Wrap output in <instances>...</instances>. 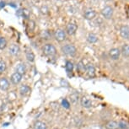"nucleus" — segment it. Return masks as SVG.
Wrapping results in <instances>:
<instances>
[{
	"mask_svg": "<svg viewBox=\"0 0 129 129\" xmlns=\"http://www.w3.org/2000/svg\"><path fill=\"white\" fill-rule=\"evenodd\" d=\"M61 51L64 55L68 57H74L77 54V48L73 44H66L61 47Z\"/></svg>",
	"mask_w": 129,
	"mask_h": 129,
	"instance_id": "obj_1",
	"label": "nucleus"
},
{
	"mask_svg": "<svg viewBox=\"0 0 129 129\" xmlns=\"http://www.w3.org/2000/svg\"><path fill=\"white\" fill-rule=\"evenodd\" d=\"M42 52L47 57H53L57 54V48L52 43H47L42 47Z\"/></svg>",
	"mask_w": 129,
	"mask_h": 129,
	"instance_id": "obj_2",
	"label": "nucleus"
},
{
	"mask_svg": "<svg viewBox=\"0 0 129 129\" xmlns=\"http://www.w3.org/2000/svg\"><path fill=\"white\" fill-rule=\"evenodd\" d=\"M66 31H64L62 29H57V30L54 32V38L55 40L58 41V42H62L66 40L67 35H66Z\"/></svg>",
	"mask_w": 129,
	"mask_h": 129,
	"instance_id": "obj_3",
	"label": "nucleus"
},
{
	"mask_svg": "<svg viewBox=\"0 0 129 129\" xmlns=\"http://www.w3.org/2000/svg\"><path fill=\"white\" fill-rule=\"evenodd\" d=\"M120 56H121V50L119 49V48L114 47V48H111V49L109 51V57H110L111 60L117 61L119 60V58H120Z\"/></svg>",
	"mask_w": 129,
	"mask_h": 129,
	"instance_id": "obj_4",
	"label": "nucleus"
},
{
	"mask_svg": "<svg viewBox=\"0 0 129 129\" xmlns=\"http://www.w3.org/2000/svg\"><path fill=\"white\" fill-rule=\"evenodd\" d=\"M80 105H81L82 107H84L85 109H89L93 106V102L89 97L87 96H82L80 98Z\"/></svg>",
	"mask_w": 129,
	"mask_h": 129,
	"instance_id": "obj_5",
	"label": "nucleus"
},
{
	"mask_svg": "<svg viewBox=\"0 0 129 129\" xmlns=\"http://www.w3.org/2000/svg\"><path fill=\"white\" fill-rule=\"evenodd\" d=\"M77 30H78V25L75 23L70 22L66 26V33L69 34V36H74L77 32Z\"/></svg>",
	"mask_w": 129,
	"mask_h": 129,
	"instance_id": "obj_6",
	"label": "nucleus"
},
{
	"mask_svg": "<svg viewBox=\"0 0 129 129\" xmlns=\"http://www.w3.org/2000/svg\"><path fill=\"white\" fill-rule=\"evenodd\" d=\"M9 87H10V83L9 80L4 77L0 78V89L2 91H7L9 90Z\"/></svg>",
	"mask_w": 129,
	"mask_h": 129,
	"instance_id": "obj_7",
	"label": "nucleus"
},
{
	"mask_svg": "<svg viewBox=\"0 0 129 129\" xmlns=\"http://www.w3.org/2000/svg\"><path fill=\"white\" fill-rule=\"evenodd\" d=\"M84 72H85V74L90 78H93L95 76V68H94L93 64L85 65Z\"/></svg>",
	"mask_w": 129,
	"mask_h": 129,
	"instance_id": "obj_8",
	"label": "nucleus"
},
{
	"mask_svg": "<svg viewBox=\"0 0 129 129\" xmlns=\"http://www.w3.org/2000/svg\"><path fill=\"white\" fill-rule=\"evenodd\" d=\"M120 36L124 40H129V26L128 25H122L119 30Z\"/></svg>",
	"mask_w": 129,
	"mask_h": 129,
	"instance_id": "obj_9",
	"label": "nucleus"
},
{
	"mask_svg": "<svg viewBox=\"0 0 129 129\" xmlns=\"http://www.w3.org/2000/svg\"><path fill=\"white\" fill-rule=\"evenodd\" d=\"M101 14L105 18L109 19H111L113 15V9L110 6H106L102 9Z\"/></svg>",
	"mask_w": 129,
	"mask_h": 129,
	"instance_id": "obj_10",
	"label": "nucleus"
},
{
	"mask_svg": "<svg viewBox=\"0 0 129 129\" xmlns=\"http://www.w3.org/2000/svg\"><path fill=\"white\" fill-rule=\"evenodd\" d=\"M22 78H23L22 75H20L19 74H18V73L14 72V74L11 75L10 81H11V83L13 84L17 85V84H19V83L21 82V80H22Z\"/></svg>",
	"mask_w": 129,
	"mask_h": 129,
	"instance_id": "obj_11",
	"label": "nucleus"
},
{
	"mask_svg": "<svg viewBox=\"0 0 129 129\" xmlns=\"http://www.w3.org/2000/svg\"><path fill=\"white\" fill-rule=\"evenodd\" d=\"M105 128L106 129H119L118 122L114 120H109L105 123Z\"/></svg>",
	"mask_w": 129,
	"mask_h": 129,
	"instance_id": "obj_12",
	"label": "nucleus"
},
{
	"mask_svg": "<svg viewBox=\"0 0 129 129\" xmlns=\"http://www.w3.org/2000/svg\"><path fill=\"white\" fill-rule=\"evenodd\" d=\"M9 54L12 56H18L19 53H20V47H19V45L13 44L9 47Z\"/></svg>",
	"mask_w": 129,
	"mask_h": 129,
	"instance_id": "obj_13",
	"label": "nucleus"
},
{
	"mask_svg": "<svg viewBox=\"0 0 129 129\" xmlns=\"http://www.w3.org/2000/svg\"><path fill=\"white\" fill-rule=\"evenodd\" d=\"M26 71H27V68H26L25 63H19L16 66L15 72L20 75H22V76H24L26 74Z\"/></svg>",
	"mask_w": 129,
	"mask_h": 129,
	"instance_id": "obj_14",
	"label": "nucleus"
},
{
	"mask_svg": "<svg viewBox=\"0 0 129 129\" xmlns=\"http://www.w3.org/2000/svg\"><path fill=\"white\" fill-rule=\"evenodd\" d=\"M95 15H96V12L92 9H86V10L84 11V18L86 19H89V20L93 19L94 17H95Z\"/></svg>",
	"mask_w": 129,
	"mask_h": 129,
	"instance_id": "obj_15",
	"label": "nucleus"
},
{
	"mask_svg": "<svg viewBox=\"0 0 129 129\" xmlns=\"http://www.w3.org/2000/svg\"><path fill=\"white\" fill-rule=\"evenodd\" d=\"M30 93V88L27 84H23L19 88V94L21 96H27Z\"/></svg>",
	"mask_w": 129,
	"mask_h": 129,
	"instance_id": "obj_16",
	"label": "nucleus"
},
{
	"mask_svg": "<svg viewBox=\"0 0 129 129\" xmlns=\"http://www.w3.org/2000/svg\"><path fill=\"white\" fill-rule=\"evenodd\" d=\"M121 54L124 57H129V44L126 43L121 47Z\"/></svg>",
	"mask_w": 129,
	"mask_h": 129,
	"instance_id": "obj_17",
	"label": "nucleus"
},
{
	"mask_svg": "<svg viewBox=\"0 0 129 129\" xmlns=\"http://www.w3.org/2000/svg\"><path fill=\"white\" fill-rule=\"evenodd\" d=\"M25 56H26V58H27V60L29 61L30 62H35V54H34V52H32L31 50H27L25 52Z\"/></svg>",
	"mask_w": 129,
	"mask_h": 129,
	"instance_id": "obj_18",
	"label": "nucleus"
},
{
	"mask_svg": "<svg viewBox=\"0 0 129 129\" xmlns=\"http://www.w3.org/2000/svg\"><path fill=\"white\" fill-rule=\"evenodd\" d=\"M65 69H66L68 74H69L70 73L72 74L73 71H74V63L71 61H67L66 64H65Z\"/></svg>",
	"mask_w": 129,
	"mask_h": 129,
	"instance_id": "obj_19",
	"label": "nucleus"
},
{
	"mask_svg": "<svg viewBox=\"0 0 129 129\" xmlns=\"http://www.w3.org/2000/svg\"><path fill=\"white\" fill-rule=\"evenodd\" d=\"M34 129H47V124L41 121H37L34 125Z\"/></svg>",
	"mask_w": 129,
	"mask_h": 129,
	"instance_id": "obj_20",
	"label": "nucleus"
},
{
	"mask_svg": "<svg viewBox=\"0 0 129 129\" xmlns=\"http://www.w3.org/2000/svg\"><path fill=\"white\" fill-rule=\"evenodd\" d=\"M69 99L71 103H76L79 100V94L78 92H74L69 95Z\"/></svg>",
	"mask_w": 129,
	"mask_h": 129,
	"instance_id": "obj_21",
	"label": "nucleus"
},
{
	"mask_svg": "<svg viewBox=\"0 0 129 129\" xmlns=\"http://www.w3.org/2000/svg\"><path fill=\"white\" fill-rule=\"evenodd\" d=\"M87 41H89V43H91V44H93V43H95L98 41V37H97L96 35H94V34H89L88 36H87Z\"/></svg>",
	"mask_w": 129,
	"mask_h": 129,
	"instance_id": "obj_22",
	"label": "nucleus"
},
{
	"mask_svg": "<svg viewBox=\"0 0 129 129\" xmlns=\"http://www.w3.org/2000/svg\"><path fill=\"white\" fill-rule=\"evenodd\" d=\"M7 45H8V42H7V40L4 36H0V51L5 49Z\"/></svg>",
	"mask_w": 129,
	"mask_h": 129,
	"instance_id": "obj_23",
	"label": "nucleus"
},
{
	"mask_svg": "<svg viewBox=\"0 0 129 129\" xmlns=\"http://www.w3.org/2000/svg\"><path fill=\"white\" fill-rule=\"evenodd\" d=\"M51 36H52V35H51V33H50L49 30H43V31H41V37L42 38V39H44V40H49V39L51 38Z\"/></svg>",
	"mask_w": 129,
	"mask_h": 129,
	"instance_id": "obj_24",
	"label": "nucleus"
},
{
	"mask_svg": "<svg viewBox=\"0 0 129 129\" xmlns=\"http://www.w3.org/2000/svg\"><path fill=\"white\" fill-rule=\"evenodd\" d=\"M7 64L4 61H0V74H3L6 71Z\"/></svg>",
	"mask_w": 129,
	"mask_h": 129,
	"instance_id": "obj_25",
	"label": "nucleus"
},
{
	"mask_svg": "<svg viewBox=\"0 0 129 129\" xmlns=\"http://www.w3.org/2000/svg\"><path fill=\"white\" fill-rule=\"evenodd\" d=\"M127 121H124V120H120L118 121V126L119 129H126V125H127Z\"/></svg>",
	"mask_w": 129,
	"mask_h": 129,
	"instance_id": "obj_26",
	"label": "nucleus"
},
{
	"mask_svg": "<svg viewBox=\"0 0 129 129\" xmlns=\"http://www.w3.org/2000/svg\"><path fill=\"white\" fill-rule=\"evenodd\" d=\"M62 106L66 109L70 108V102L68 101L67 99H63L62 101Z\"/></svg>",
	"mask_w": 129,
	"mask_h": 129,
	"instance_id": "obj_27",
	"label": "nucleus"
},
{
	"mask_svg": "<svg viewBox=\"0 0 129 129\" xmlns=\"http://www.w3.org/2000/svg\"><path fill=\"white\" fill-rule=\"evenodd\" d=\"M36 28V23H35V21H33V20H30L28 22V29L30 30V31H32L34 30V29Z\"/></svg>",
	"mask_w": 129,
	"mask_h": 129,
	"instance_id": "obj_28",
	"label": "nucleus"
},
{
	"mask_svg": "<svg viewBox=\"0 0 129 129\" xmlns=\"http://www.w3.org/2000/svg\"><path fill=\"white\" fill-rule=\"evenodd\" d=\"M84 69H85V66L83 64L82 62H79L77 66V71H79V73H82V72H84Z\"/></svg>",
	"mask_w": 129,
	"mask_h": 129,
	"instance_id": "obj_29",
	"label": "nucleus"
},
{
	"mask_svg": "<svg viewBox=\"0 0 129 129\" xmlns=\"http://www.w3.org/2000/svg\"><path fill=\"white\" fill-rule=\"evenodd\" d=\"M126 129H129V122L127 123V125H126Z\"/></svg>",
	"mask_w": 129,
	"mask_h": 129,
	"instance_id": "obj_30",
	"label": "nucleus"
},
{
	"mask_svg": "<svg viewBox=\"0 0 129 129\" xmlns=\"http://www.w3.org/2000/svg\"><path fill=\"white\" fill-rule=\"evenodd\" d=\"M54 129H59V128H57V127H55Z\"/></svg>",
	"mask_w": 129,
	"mask_h": 129,
	"instance_id": "obj_31",
	"label": "nucleus"
}]
</instances>
